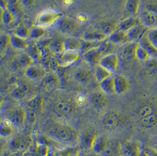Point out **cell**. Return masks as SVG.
<instances>
[{
  "label": "cell",
  "mask_w": 157,
  "mask_h": 156,
  "mask_svg": "<svg viewBox=\"0 0 157 156\" xmlns=\"http://www.w3.org/2000/svg\"><path fill=\"white\" fill-rule=\"evenodd\" d=\"M48 135L52 140L68 146L75 144L78 139L76 130L71 126L65 124H59L51 128L48 132Z\"/></svg>",
  "instance_id": "6da1fadb"
},
{
  "label": "cell",
  "mask_w": 157,
  "mask_h": 156,
  "mask_svg": "<svg viewBox=\"0 0 157 156\" xmlns=\"http://www.w3.org/2000/svg\"><path fill=\"white\" fill-rule=\"evenodd\" d=\"M62 17V14L53 9H45L37 15L36 20V27L45 29L50 27L58 22Z\"/></svg>",
  "instance_id": "7a4b0ae2"
},
{
  "label": "cell",
  "mask_w": 157,
  "mask_h": 156,
  "mask_svg": "<svg viewBox=\"0 0 157 156\" xmlns=\"http://www.w3.org/2000/svg\"><path fill=\"white\" fill-rule=\"evenodd\" d=\"M55 112L61 116H68L75 110V103L71 98H61L56 100L54 103Z\"/></svg>",
  "instance_id": "3957f363"
},
{
  "label": "cell",
  "mask_w": 157,
  "mask_h": 156,
  "mask_svg": "<svg viewBox=\"0 0 157 156\" xmlns=\"http://www.w3.org/2000/svg\"><path fill=\"white\" fill-rule=\"evenodd\" d=\"M122 120L120 114L110 111L105 114L102 119L104 126L109 131H115L121 126Z\"/></svg>",
  "instance_id": "277c9868"
},
{
  "label": "cell",
  "mask_w": 157,
  "mask_h": 156,
  "mask_svg": "<svg viewBox=\"0 0 157 156\" xmlns=\"http://www.w3.org/2000/svg\"><path fill=\"white\" fill-rule=\"evenodd\" d=\"M108 45L105 48L101 46L95 47L84 54V59L88 64L91 65H98L101 59L104 57V51L107 50Z\"/></svg>",
  "instance_id": "5b68a950"
},
{
  "label": "cell",
  "mask_w": 157,
  "mask_h": 156,
  "mask_svg": "<svg viewBox=\"0 0 157 156\" xmlns=\"http://www.w3.org/2000/svg\"><path fill=\"white\" fill-rule=\"evenodd\" d=\"M81 56V52L76 50H66L60 55L58 59V65L62 67H67L77 62Z\"/></svg>",
  "instance_id": "8992f818"
},
{
  "label": "cell",
  "mask_w": 157,
  "mask_h": 156,
  "mask_svg": "<svg viewBox=\"0 0 157 156\" xmlns=\"http://www.w3.org/2000/svg\"><path fill=\"white\" fill-rule=\"evenodd\" d=\"M31 139L25 135H20L13 138L9 144L10 148L15 151H22L29 147Z\"/></svg>",
  "instance_id": "52a82bcc"
},
{
  "label": "cell",
  "mask_w": 157,
  "mask_h": 156,
  "mask_svg": "<svg viewBox=\"0 0 157 156\" xmlns=\"http://www.w3.org/2000/svg\"><path fill=\"white\" fill-rule=\"evenodd\" d=\"M99 65L112 73L117 71L119 66V58L115 54H106L102 58Z\"/></svg>",
  "instance_id": "ba28073f"
},
{
  "label": "cell",
  "mask_w": 157,
  "mask_h": 156,
  "mask_svg": "<svg viewBox=\"0 0 157 156\" xmlns=\"http://www.w3.org/2000/svg\"><path fill=\"white\" fill-rule=\"evenodd\" d=\"M142 150L136 142H127L121 144L120 154L122 156H140Z\"/></svg>",
  "instance_id": "9c48e42d"
},
{
  "label": "cell",
  "mask_w": 157,
  "mask_h": 156,
  "mask_svg": "<svg viewBox=\"0 0 157 156\" xmlns=\"http://www.w3.org/2000/svg\"><path fill=\"white\" fill-rule=\"evenodd\" d=\"M147 32V27H145L141 21L135 27L131 29L127 32L128 42H131V43L139 42L143 36Z\"/></svg>",
  "instance_id": "30bf717a"
},
{
  "label": "cell",
  "mask_w": 157,
  "mask_h": 156,
  "mask_svg": "<svg viewBox=\"0 0 157 156\" xmlns=\"http://www.w3.org/2000/svg\"><path fill=\"white\" fill-rule=\"evenodd\" d=\"M141 17V21L147 28L152 27L157 24V13L148 8L143 9Z\"/></svg>",
  "instance_id": "8fae6325"
},
{
  "label": "cell",
  "mask_w": 157,
  "mask_h": 156,
  "mask_svg": "<svg viewBox=\"0 0 157 156\" xmlns=\"http://www.w3.org/2000/svg\"><path fill=\"white\" fill-rule=\"evenodd\" d=\"M90 101L93 106L98 110L104 109L107 106V98L103 92L93 93L90 96Z\"/></svg>",
  "instance_id": "7c38bea8"
},
{
  "label": "cell",
  "mask_w": 157,
  "mask_h": 156,
  "mask_svg": "<svg viewBox=\"0 0 157 156\" xmlns=\"http://www.w3.org/2000/svg\"><path fill=\"white\" fill-rule=\"evenodd\" d=\"M11 121L14 127L21 126L27 120L26 111L22 109H18L15 110L7 118Z\"/></svg>",
  "instance_id": "4fadbf2b"
},
{
  "label": "cell",
  "mask_w": 157,
  "mask_h": 156,
  "mask_svg": "<svg viewBox=\"0 0 157 156\" xmlns=\"http://www.w3.org/2000/svg\"><path fill=\"white\" fill-rule=\"evenodd\" d=\"M82 38L84 41L98 43L105 41L106 39L108 38V36L102 31H90L85 32L82 35Z\"/></svg>",
  "instance_id": "5bb4252c"
},
{
  "label": "cell",
  "mask_w": 157,
  "mask_h": 156,
  "mask_svg": "<svg viewBox=\"0 0 157 156\" xmlns=\"http://www.w3.org/2000/svg\"><path fill=\"white\" fill-rule=\"evenodd\" d=\"M114 77L116 93L122 94L126 92L130 86L128 78L121 74L114 76Z\"/></svg>",
  "instance_id": "9a60e30c"
},
{
  "label": "cell",
  "mask_w": 157,
  "mask_h": 156,
  "mask_svg": "<svg viewBox=\"0 0 157 156\" xmlns=\"http://www.w3.org/2000/svg\"><path fill=\"white\" fill-rule=\"evenodd\" d=\"M58 27L63 33L71 34L78 28V24L72 19L61 18L59 21Z\"/></svg>",
  "instance_id": "2e32d148"
},
{
  "label": "cell",
  "mask_w": 157,
  "mask_h": 156,
  "mask_svg": "<svg viewBox=\"0 0 157 156\" xmlns=\"http://www.w3.org/2000/svg\"><path fill=\"white\" fill-rule=\"evenodd\" d=\"M74 79L82 85H87L91 80V75L86 68H79L74 73Z\"/></svg>",
  "instance_id": "e0dca14e"
},
{
  "label": "cell",
  "mask_w": 157,
  "mask_h": 156,
  "mask_svg": "<svg viewBox=\"0 0 157 156\" xmlns=\"http://www.w3.org/2000/svg\"><path fill=\"white\" fill-rule=\"evenodd\" d=\"M108 41L113 44H121L128 42L127 33L120 29H116L114 32L108 37Z\"/></svg>",
  "instance_id": "ac0fdd59"
},
{
  "label": "cell",
  "mask_w": 157,
  "mask_h": 156,
  "mask_svg": "<svg viewBox=\"0 0 157 156\" xmlns=\"http://www.w3.org/2000/svg\"><path fill=\"white\" fill-rule=\"evenodd\" d=\"M108 140L107 137L104 135L97 136L93 144V151L100 155V154L105 150L107 146Z\"/></svg>",
  "instance_id": "d6986e66"
},
{
  "label": "cell",
  "mask_w": 157,
  "mask_h": 156,
  "mask_svg": "<svg viewBox=\"0 0 157 156\" xmlns=\"http://www.w3.org/2000/svg\"><path fill=\"white\" fill-rule=\"evenodd\" d=\"M97 137L95 131L93 129H88L85 131L82 137V144L84 148L93 149L94 142Z\"/></svg>",
  "instance_id": "ffe728a7"
},
{
  "label": "cell",
  "mask_w": 157,
  "mask_h": 156,
  "mask_svg": "<svg viewBox=\"0 0 157 156\" xmlns=\"http://www.w3.org/2000/svg\"><path fill=\"white\" fill-rule=\"evenodd\" d=\"M121 144L115 142H108L105 150L100 156H116L120 154Z\"/></svg>",
  "instance_id": "44dd1931"
},
{
  "label": "cell",
  "mask_w": 157,
  "mask_h": 156,
  "mask_svg": "<svg viewBox=\"0 0 157 156\" xmlns=\"http://www.w3.org/2000/svg\"><path fill=\"white\" fill-rule=\"evenodd\" d=\"M100 87L106 95H112L115 92V77L113 75L100 83Z\"/></svg>",
  "instance_id": "7402d4cb"
},
{
  "label": "cell",
  "mask_w": 157,
  "mask_h": 156,
  "mask_svg": "<svg viewBox=\"0 0 157 156\" xmlns=\"http://www.w3.org/2000/svg\"><path fill=\"white\" fill-rule=\"evenodd\" d=\"M25 75L29 79H39L44 76V72L40 68L32 65L27 68L25 71Z\"/></svg>",
  "instance_id": "603a6c76"
},
{
  "label": "cell",
  "mask_w": 157,
  "mask_h": 156,
  "mask_svg": "<svg viewBox=\"0 0 157 156\" xmlns=\"http://www.w3.org/2000/svg\"><path fill=\"white\" fill-rule=\"evenodd\" d=\"M141 21L140 19H138L136 17H131L124 20L118 25V29L122 31L127 32L129 30L135 27L137 24H138Z\"/></svg>",
  "instance_id": "cb8c5ba5"
},
{
  "label": "cell",
  "mask_w": 157,
  "mask_h": 156,
  "mask_svg": "<svg viewBox=\"0 0 157 156\" xmlns=\"http://www.w3.org/2000/svg\"><path fill=\"white\" fill-rule=\"evenodd\" d=\"M29 86L25 83H20L11 93V96L17 100L22 99L29 92Z\"/></svg>",
  "instance_id": "d4e9b609"
},
{
  "label": "cell",
  "mask_w": 157,
  "mask_h": 156,
  "mask_svg": "<svg viewBox=\"0 0 157 156\" xmlns=\"http://www.w3.org/2000/svg\"><path fill=\"white\" fill-rule=\"evenodd\" d=\"M14 126L8 119L1 121L0 126V135L4 137H10L14 133Z\"/></svg>",
  "instance_id": "484cf974"
},
{
  "label": "cell",
  "mask_w": 157,
  "mask_h": 156,
  "mask_svg": "<svg viewBox=\"0 0 157 156\" xmlns=\"http://www.w3.org/2000/svg\"><path fill=\"white\" fill-rule=\"evenodd\" d=\"M112 74L113 73L111 72L108 71L107 69L98 65L96 68L94 75L96 80L98 82L101 83L106 79L111 76L113 75Z\"/></svg>",
  "instance_id": "4316f807"
},
{
  "label": "cell",
  "mask_w": 157,
  "mask_h": 156,
  "mask_svg": "<svg viewBox=\"0 0 157 156\" xmlns=\"http://www.w3.org/2000/svg\"><path fill=\"white\" fill-rule=\"evenodd\" d=\"M11 44L18 50H26L29 47V43L25 39L18 37L14 34L11 35Z\"/></svg>",
  "instance_id": "83f0119b"
},
{
  "label": "cell",
  "mask_w": 157,
  "mask_h": 156,
  "mask_svg": "<svg viewBox=\"0 0 157 156\" xmlns=\"http://www.w3.org/2000/svg\"><path fill=\"white\" fill-rule=\"evenodd\" d=\"M141 0H127L125 10L129 14L136 15L139 11Z\"/></svg>",
  "instance_id": "f1b7e54d"
},
{
  "label": "cell",
  "mask_w": 157,
  "mask_h": 156,
  "mask_svg": "<svg viewBox=\"0 0 157 156\" xmlns=\"http://www.w3.org/2000/svg\"><path fill=\"white\" fill-rule=\"evenodd\" d=\"M138 42L132 43L125 46L122 50V55L125 59H131L136 57V50Z\"/></svg>",
  "instance_id": "f546056e"
},
{
  "label": "cell",
  "mask_w": 157,
  "mask_h": 156,
  "mask_svg": "<svg viewBox=\"0 0 157 156\" xmlns=\"http://www.w3.org/2000/svg\"><path fill=\"white\" fill-rule=\"evenodd\" d=\"M64 42L65 50H76L80 51L82 45V42L74 38H68Z\"/></svg>",
  "instance_id": "4dcf8cb0"
},
{
  "label": "cell",
  "mask_w": 157,
  "mask_h": 156,
  "mask_svg": "<svg viewBox=\"0 0 157 156\" xmlns=\"http://www.w3.org/2000/svg\"><path fill=\"white\" fill-rule=\"evenodd\" d=\"M136 57L139 61L145 62L151 57L147 50L138 43L136 50Z\"/></svg>",
  "instance_id": "1f68e13d"
},
{
  "label": "cell",
  "mask_w": 157,
  "mask_h": 156,
  "mask_svg": "<svg viewBox=\"0 0 157 156\" xmlns=\"http://www.w3.org/2000/svg\"><path fill=\"white\" fill-rule=\"evenodd\" d=\"M48 48L52 53L56 55H61L65 50L64 42L61 41H52Z\"/></svg>",
  "instance_id": "d6a6232c"
},
{
  "label": "cell",
  "mask_w": 157,
  "mask_h": 156,
  "mask_svg": "<svg viewBox=\"0 0 157 156\" xmlns=\"http://www.w3.org/2000/svg\"><path fill=\"white\" fill-rule=\"evenodd\" d=\"M145 66L147 72L151 75L157 74V58L151 57L145 61Z\"/></svg>",
  "instance_id": "836d02e7"
},
{
  "label": "cell",
  "mask_w": 157,
  "mask_h": 156,
  "mask_svg": "<svg viewBox=\"0 0 157 156\" xmlns=\"http://www.w3.org/2000/svg\"><path fill=\"white\" fill-rule=\"evenodd\" d=\"M43 98L41 96H36L29 100L28 102V107L35 111L39 110L41 109L43 105Z\"/></svg>",
  "instance_id": "e575fe53"
},
{
  "label": "cell",
  "mask_w": 157,
  "mask_h": 156,
  "mask_svg": "<svg viewBox=\"0 0 157 156\" xmlns=\"http://www.w3.org/2000/svg\"><path fill=\"white\" fill-rule=\"evenodd\" d=\"M146 35L150 43L157 50V28L151 29Z\"/></svg>",
  "instance_id": "d590c367"
},
{
  "label": "cell",
  "mask_w": 157,
  "mask_h": 156,
  "mask_svg": "<svg viewBox=\"0 0 157 156\" xmlns=\"http://www.w3.org/2000/svg\"><path fill=\"white\" fill-rule=\"evenodd\" d=\"M1 18L4 24H10L14 21V14L8 9H4L1 15Z\"/></svg>",
  "instance_id": "8d00e7d4"
},
{
  "label": "cell",
  "mask_w": 157,
  "mask_h": 156,
  "mask_svg": "<svg viewBox=\"0 0 157 156\" xmlns=\"http://www.w3.org/2000/svg\"><path fill=\"white\" fill-rule=\"evenodd\" d=\"M45 34V31L44 29L36 27L31 30L29 37L34 39H38L44 36Z\"/></svg>",
  "instance_id": "74e56055"
},
{
  "label": "cell",
  "mask_w": 157,
  "mask_h": 156,
  "mask_svg": "<svg viewBox=\"0 0 157 156\" xmlns=\"http://www.w3.org/2000/svg\"><path fill=\"white\" fill-rule=\"evenodd\" d=\"M35 61L29 54H24L19 58V63L21 66H26L29 67L32 65Z\"/></svg>",
  "instance_id": "f35d334b"
},
{
  "label": "cell",
  "mask_w": 157,
  "mask_h": 156,
  "mask_svg": "<svg viewBox=\"0 0 157 156\" xmlns=\"http://www.w3.org/2000/svg\"><path fill=\"white\" fill-rule=\"evenodd\" d=\"M30 33H31V30H29L26 27L22 26L19 27L17 29L14 34L18 37H20L21 38L25 39L30 36Z\"/></svg>",
  "instance_id": "ab89813d"
},
{
  "label": "cell",
  "mask_w": 157,
  "mask_h": 156,
  "mask_svg": "<svg viewBox=\"0 0 157 156\" xmlns=\"http://www.w3.org/2000/svg\"><path fill=\"white\" fill-rule=\"evenodd\" d=\"M37 153L40 156H48L50 151L48 146L45 143H39L36 147Z\"/></svg>",
  "instance_id": "60d3db41"
},
{
  "label": "cell",
  "mask_w": 157,
  "mask_h": 156,
  "mask_svg": "<svg viewBox=\"0 0 157 156\" xmlns=\"http://www.w3.org/2000/svg\"><path fill=\"white\" fill-rule=\"evenodd\" d=\"M156 121V119L154 116L150 115L148 116L142 118V124L145 127H151Z\"/></svg>",
  "instance_id": "b9f144b4"
},
{
  "label": "cell",
  "mask_w": 157,
  "mask_h": 156,
  "mask_svg": "<svg viewBox=\"0 0 157 156\" xmlns=\"http://www.w3.org/2000/svg\"><path fill=\"white\" fill-rule=\"evenodd\" d=\"M153 108L151 106H145L143 107L140 110V115L142 118L148 116L152 115V113H153Z\"/></svg>",
  "instance_id": "7bdbcfd3"
},
{
  "label": "cell",
  "mask_w": 157,
  "mask_h": 156,
  "mask_svg": "<svg viewBox=\"0 0 157 156\" xmlns=\"http://www.w3.org/2000/svg\"><path fill=\"white\" fill-rule=\"evenodd\" d=\"M8 9L13 12L14 14H17L19 11V4L17 0H12L9 2Z\"/></svg>",
  "instance_id": "ee69618b"
},
{
  "label": "cell",
  "mask_w": 157,
  "mask_h": 156,
  "mask_svg": "<svg viewBox=\"0 0 157 156\" xmlns=\"http://www.w3.org/2000/svg\"><path fill=\"white\" fill-rule=\"evenodd\" d=\"M26 114H27V120H28L29 122L31 123H33L35 122L36 120V111L31 109H28V110L26 111Z\"/></svg>",
  "instance_id": "f6af8a7d"
},
{
  "label": "cell",
  "mask_w": 157,
  "mask_h": 156,
  "mask_svg": "<svg viewBox=\"0 0 157 156\" xmlns=\"http://www.w3.org/2000/svg\"><path fill=\"white\" fill-rule=\"evenodd\" d=\"M11 43V35L4 34L1 38V46L2 48H6Z\"/></svg>",
  "instance_id": "bcb514c9"
},
{
  "label": "cell",
  "mask_w": 157,
  "mask_h": 156,
  "mask_svg": "<svg viewBox=\"0 0 157 156\" xmlns=\"http://www.w3.org/2000/svg\"><path fill=\"white\" fill-rule=\"evenodd\" d=\"M21 4L23 6L28 7L34 4L36 0H21Z\"/></svg>",
  "instance_id": "7dc6e473"
},
{
  "label": "cell",
  "mask_w": 157,
  "mask_h": 156,
  "mask_svg": "<svg viewBox=\"0 0 157 156\" xmlns=\"http://www.w3.org/2000/svg\"><path fill=\"white\" fill-rule=\"evenodd\" d=\"M147 156H157V151L152 149H147L144 150Z\"/></svg>",
  "instance_id": "c3c4849f"
},
{
  "label": "cell",
  "mask_w": 157,
  "mask_h": 156,
  "mask_svg": "<svg viewBox=\"0 0 157 156\" xmlns=\"http://www.w3.org/2000/svg\"><path fill=\"white\" fill-rule=\"evenodd\" d=\"M77 101L78 103V104L81 105H83V103L85 102L86 101V98L82 96V95H80L78 96V98L77 99Z\"/></svg>",
  "instance_id": "681fc988"
},
{
  "label": "cell",
  "mask_w": 157,
  "mask_h": 156,
  "mask_svg": "<svg viewBox=\"0 0 157 156\" xmlns=\"http://www.w3.org/2000/svg\"><path fill=\"white\" fill-rule=\"evenodd\" d=\"M140 156H147V155L146 153L144 152V151H142L141 153Z\"/></svg>",
  "instance_id": "f907efd6"
},
{
  "label": "cell",
  "mask_w": 157,
  "mask_h": 156,
  "mask_svg": "<svg viewBox=\"0 0 157 156\" xmlns=\"http://www.w3.org/2000/svg\"><path fill=\"white\" fill-rule=\"evenodd\" d=\"M121 156V154H118V155H117V156Z\"/></svg>",
  "instance_id": "816d5d0a"
}]
</instances>
